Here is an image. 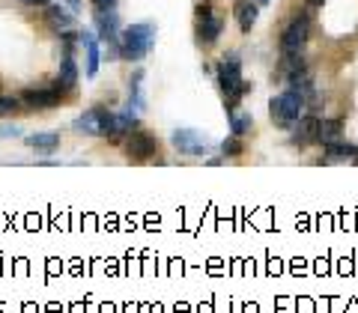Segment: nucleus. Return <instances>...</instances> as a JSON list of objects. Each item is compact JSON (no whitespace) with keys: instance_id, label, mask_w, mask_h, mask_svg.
I'll list each match as a JSON object with an SVG mask.
<instances>
[{"instance_id":"39448f33","label":"nucleus","mask_w":358,"mask_h":313,"mask_svg":"<svg viewBox=\"0 0 358 313\" xmlns=\"http://www.w3.org/2000/svg\"><path fill=\"white\" fill-rule=\"evenodd\" d=\"M173 147L182 155H206L212 143H209L206 134H200L194 129H176L173 131Z\"/></svg>"},{"instance_id":"ddd939ff","label":"nucleus","mask_w":358,"mask_h":313,"mask_svg":"<svg viewBox=\"0 0 358 313\" xmlns=\"http://www.w3.org/2000/svg\"><path fill=\"white\" fill-rule=\"evenodd\" d=\"M81 42H84V48H87V78H96V72H99V42H96V36L90 30H84L81 33Z\"/></svg>"},{"instance_id":"1a4fd4ad","label":"nucleus","mask_w":358,"mask_h":313,"mask_svg":"<svg viewBox=\"0 0 358 313\" xmlns=\"http://www.w3.org/2000/svg\"><path fill=\"white\" fill-rule=\"evenodd\" d=\"M197 18H200V42H215L218 39V33H221V18L218 15H212V6L209 3H200L197 6Z\"/></svg>"},{"instance_id":"393cba45","label":"nucleus","mask_w":358,"mask_h":313,"mask_svg":"<svg viewBox=\"0 0 358 313\" xmlns=\"http://www.w3.org/2000/svg\"><path fill=\"white\" fill-rule=\"evenodd\" d=\"M93 6H96V9H114L117 0H93Z\"/></svg>"},{"instance_id":"a878e982","label":"nucleus","mask_w":358,"mask_h":313,"mask_svg":"<svg viewBox=\"0 0 358 313\" xmlns=\"http://www.w3.org/2000/svg\"><path fill=\"white\" fill-rule=\"evenodd\" d=\"M21 3H30V6H48V0H21Z\"/></svg>"},{"instance_id":"7ed1b4c3","label":"nucleus","mask_w":358,"mask_h":313,"mask_svg":"<svg viewBox=\"0 0 358 313\" xmlns=\"http://www.w3.org/2000/svg\"><path fill=\"white\" fill-rule=\"evenodd\" d=\"M305 105H308L305 93H299V89L289 87L287 93L275 96L272 102H268V110H272V117L281 122V126H289V122H296L299 117H305Z\"/></svg>"},{"instance_id":"cd10ccee","label":"nucleus","mask_w":358,"mask_h":313,"mask_svg":"<svg viewBox=\"0 0 358 313\" xmlns=\"http://www.w3.org/2000/svg\"><path fill=\"white\" fill-rule=\"evenodd\" d=\"M69 6H72V9H78V0H69Z\"/></svg>"},{"instance_id":"b1692460","label":"nucleus","mask_w":358,"mask_h":313,"mask_svg":"<svg viewBox=\"0 0 358 313\" xmlns=\"http://www.w3.org/2000/svg\"><path fill=\"white\" fill-rule=\"evenodd\" d=\"M21 129L18 126H0V138H18Z\"/></svg>"},{"instance_id":"6e6552de","label":"nucleus","mask_w":358,"mask_h":313,"mask_svg":"<svg viewBox=\"0 0 358 313\" xmlns=\"http://www.w3.org/2000/svg\"><path fill=\"white\" fill-rule=\"evenodd\" d=\"M21 102L30 108H54L63 102V89L60 87H48V89H24Z\"/></svg>"},{"instance_id":"f03ea898","label":"nucleus","mask_w":358,"mask_h":313,"mask_svg":"<svg viewBox=\"0 0 358 313\" xmlns=\"http://www.w3.org/2000/svg\"><path fill=\"white\" fill-rule=\"evenodd\" d=\"M75 131L81 134H93V138H114L117 131V117L105 108H90L81 117L75 119Z\"/></svg>"},{"instance_id":"dca6fc26","label":"nucleus","mask_w":358,"mask_h":313,"mask_svg":"<svg viewBox=\"0 0 358 313\" xmlns=\"http://www.w3.org/2000/svg\"><path fill=\"white\" fill-rule=\"evenodd\" d=\"M341 129H343V122H341V119H326V122H320L317 140H320V143H331V140H338V138H341Z\"/></svg>"},{"instance_id":"20e7f679","label":"nucleus","mask_w":358,"mask_h":313,"mask_svg":"<svg viewBox=\"0 0 358 313\" xmlns=\"http://www.w3.org/2000/svg\"><path fill=\"white\" fill-rule=\"evenodd\" d=\"M218 84L224 89V96H227V105H236L239 99L245 96L248 84L242 81V69H239V57H236V54H230V57L218 66Z\"/></svg>"},{"instance_id":"4468645a","label":"nucleus","mask_w":358,"mask_h":313,"mask_svg":"<svg viewBox=\"0 0 358 313\" xmlns=\"http://www.w3.org/2000/svg\"><path fill=\"white\" fill-rule=\"evenodd\" d=\"M257 9L260 6H257L254 0H239L236 3V21H239L242 30H251L257 24Z\"/></svg>"},{"instance_id":"2eb2a0df","label":"nucleus","mask_w":358,"mask_h":313,"mask_svg":"<svg viewBox=\"0 0 358 313\" xmlns=\"http://www.w3.org/2000/svg\"><path fill=\"white\" fill-rule=\"evenodd\" d=\"M75 81H78L75 60H72V54H66L63 63H60V81H57V87L60 89H69V87H75Z\"/></svg>"},{"instance_id":"9b49d317","label":"nucleus","mask_w":358,"mask_h":313,"mask_svg":"<svg viewBox=\"0 0 358 313\" xmlns=\"http://www.w3.org/2000/svg\"><path fill=\"white\" fill-rule=\"evenodd\" d=\"M296 122H299V126L293 129V143L296 147H308V143L317 140V131H320V119L317 117H299Z\"/></svg>"},{"instance_id":"f8f14e48","label":"nucleus","mask_w":358,"mask_h":313,"mask_svg":"<svg viewBox=\"0 0 358 313\" xmlns=\"http://www.w3.org/2000/svg\"><path fill=\"white\" fill-rule=\"evenodd\" d=\"M27 147H33L36 152H54L60 147V134L57 131H36L27 138Z\"/></svg>"},{"instance_id":"4be33fe9","label":"nucleus","mask_w":358,"mask_h":313,"mask_svg":"<svg viewBox=\"0 0 358 313\" xmlns=\"http://www.w3.org/2000/svg\"><path fill=\"white\" fill-rule=\"evenodd\" d=\"M21 108L18 99L13 96H0V117H9V114H15V110Z\"/></svg>"},{"instance_id":"423d86ee","label":"nucleus","mask_w":358,"mask_h":313,"mask_svg":"<svg viewBox=\"0 0 358 313\" xmlns=\"http://www.w3.org/2000/svg\"><path fill=\"white\" fill-rule=\"evenodd\" d=\"M308 33H310V21H308V15H299V18L289 21V27L284 30V36H281V48H284V54H287V51H301V48H305Z\"/></svg>"},{"instance_id":"bb28decb","label":"nucleus","mask_w":358,"mask_h":313,"mask_svg":"<svg viewBox=\"0 0 358 313\" xmlns=\"http://www.w3.org/2000/svg\"><path fill=\"white\" fill-rule=\"evenodd\" d=\"M254 3H257V6H266V3H268V0H254Z\"/></svg>"},{"instance_id":"a211bd4d","label":"nucleus","mask_w":358,"mask_h":313,"mask_svg":"<svg viewBox=\"0 0 358 313\" xmlns=\"http://www.w3.org/2000/svg\"><path fill=\"white\" fill-rule=\"evenodd\" d=\"M326 155H329V159H355L358 147H352V143L331 140V143H326Z\"/></svg>"},{"instance_id":"0eeeda50","label":"nucleus","mask_w":358,"mask_h":313,"mask_svg":"<svg viewBox=\"0 0 358 313\" xmlns=\"http://www.w3.org/2000/svg\"><path fill=\"white\" fill-rule=\"evenodd\" d=\"M155 150H159V140H155L152 134H147V131H138V129H134V131L129 134V140H126V152L131 155L134 161L152 159Z\"/></svg>"},{"instance_id":"f3484780","label":"nucleus","mask_w":358,"mask_h":313,"mask_svg":"<svg viewBox=\"0 0 358 313\" xmlns=\"http://www.w3.org/2000/svg\"><path fill=\"white\" fill-rule=\"evenodd\" d=\"M48 21H51V24L57 27V30L66 33V30L75 24V15H72V13H66V9H60V6H48Z\"/></svg>"},{"instance_id":"5701e85b","label":"nucleus","mask_w":358,"mask_h":313,"mask_svg":"<svg viewBox=\"0 0 358 313\" xmlns=\"http://www.w3.org/2000/svg\"><path fill=\"white\" fill-rule=\"evenodd\" d=\"M221 152H224V155H239V152H242V143H239L236 138H233V140H224V143H221Z\"/></svg>"},{"instance_id":"f257e3e1","label":"nucleus","mask_w":358,"mask_h":313,"mask_svg":"<svg viewBox=\"0 0 358 313\" xmlns=\"http://www.w3.org/2000/svg\"><path fill=\"white\" fill-rule=\"evenodd\" d=\"M152 45H155V24L141 21V24L126 27V33H122V39H120V51L126 60H143Z\"/></svg>"},{"instance_id":"aec40b11","label":"nucleus","mask_w":358,"mask_h":313,"mask_svg":"<svg viewBox=\"0 0 358 313\" xmlns=\"http://www.w3.org/2000/svg\"><path fill=\"white\" fill-rule=\"evenodd\" d=\"M117 117V131H134L138 129V117L134 110H122V114H114Z\"/></svg>"},{"instance_id":"6ab92c4d","label":"nucleus","mask_w":358,"mask_h":313,"mask_svg":"<svg viewBox=\"0 0 358 313\" xmlns=\"http://www.w3.org/2000/svg\"><path fill=\"white\" fill-rule=\"evenodd\" d=\"M230 126H233V134H236V138H242V134H248V131H251L254 119H251V114H233Z\"/></svg>"},{"instance_id":"412c9836","label":"nucleus","mask_w":358,"mask_h":313,"mask_svg":"<svg viewBox=\"0 0 358 313\" xmlns=\"http://www.w3.org/2000/svg\"><path fill=\"white\" fill-rule=\"evenodd\" d=\"M141 81H143V72H138L131 78V102L134 108H143V93H141Z\"/></svg>"},{"instance_id":"9d476101","label":"nucleus","mask_w":358,"mask_h":313,"mask_svg":"<svg viewBox=\"0 0 358 313\" xmlns=\"http://www.w3.org/2000/svg\"><path fill=\"white\" fill-rule=\"evenodd\" d=\"M96 27H99V36L102 39L117 42V33H120L117 9H96Z\"/></svg>"}]
</instances>
